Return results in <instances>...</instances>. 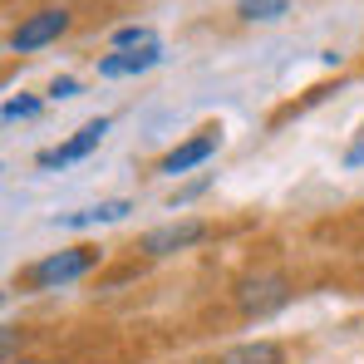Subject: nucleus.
I'll use <instances>...</instances> for the list:
<instances>
[{
  "mask_svg": "<svg viewBox=\"0 0 364 364\" xmlns=\"http://www.w3.org/2000/svg\"><path fill=\"white\" fill-rule=\"evenodd\" d=\"M74 94H79V79H69V74H60L50 84V99H74Z\"/></svg>",
  "mask_w": 364,
  "mask_h": 364,
  "instance_id": "ddd939ff",
  "label": "nucleus"
},
{
  "mask_svg": "<svg viewBox=\"0 0 364 364\" xmlns=\"http://www.w3.org/2000/svg\"><path fill=\"white\" fill-rule=\"evenodd\" d=\"M217 364H281V345H271V340H251V345L227 350Z\"/></svg>",
  "mask_w": 364,
  "mask_h": 364,
  "instance_id": "1a4fd4ad",
  "label": "nucleus"
},
{
  "mask_svg": "<svg viewBox=\"0 0 364 364\" xmlns=\"http://www.w3.org/2000/svg\"><path fill=\"white\" fill-rule=\"evenodd\" d=\"M222 148V128H202L197 138H187V143H178L163 163H158V173H168V178H178V173H187V168H202L212 153Z\"/></svg>",
  "mask_w": 364,
  "mask_h": 364,
  "instance_id": "20e7f679",
  "label": "nucleus"
},
{
  "mask_svg": "<svg viewBox=\"0 0 364 364\" xmlns=\"http://www.w3.org/2000/svg\"><path fill=\"white\" fill-rule=\"evenodd\" d=\"M10 364H40V360H10Z\"/></svg>",
  "mask_w": 364,
  "mask_h": 364,
  "instance_id": "2eb2a0df",
  "label": "nucleus"
},
{
  "mask_svg": "<svg viewBox=\"0 0 364 364\" xmlns=\"http://www.w3.org/2000/svg\"><path fill=\"white\" fill-rule=\"evenodd\" d=\"M104 133H109V119H89L74 138H64L60 148H45V153H40V168H69V163L89 158V153L104 143Z\"/></svg>",
  "mask_w": 364,
  "mask_h": 364,
  "instance_id": "7ed1b4c3",
  "label": "nucleus"
},
{
  "mask_svg": "<svg viewBox=\"0 0 364 364\" xmlns=\"http://www.w3.org/2000/svg\"><path fill=\"white\" fill-rule=\"evenodd\" d=\"M153 45H163L153 25H119L114 30V50H153Z\"/></svg>",
  "mask_w": 364,
  "mask_h": 364,
  "instance_id": "9d476101",
  "label": "nucleus"
},
{
  "mask_svg": "<svg viewBox=\"0 0 364 364\" xmlns=\"http://www.w3.org/2000/svg\"><path fill=\"white\" fill-rule=\"evenodd\" d=\"M286 10H291V0H237L242 20H281Z\"/></svg>",
  "mask_w": 364,
  "mask_h": 364,
  "instance_id": "9b49d317",
  "label": "nucleus"
},
{
  "mask_svg": "<svg viewBox=\"0 0 364 364\" xmlns=\"http://www.w3.org/2000/svg\"><path fill=\"white\" fill-rule=\"evenodd\" d=\"M40 114V99H5V109H0V119L5 123H25Z\"/></svg>",
  "mask_w": 364,
  "mask_h": 364,
  "instance_id": "f8f14e48",
  "label": "nucleus"
},
{
  "mask_svg": "<svg viewBox=\"0 0 364 364\" xmlns=\"http://www.w3.org/2000/svg\"><path fill=\"white\" fill-rule=\"evenodd\" d=\"M276 305H286V281H281V276H261V281H246L242 286V310L266 315V310H276Z\"/></svg>",
  "mask_w": 364,
  "mask_h": 364,
  "instance_id": "0eeeda50",
  "label": "nucleus"
},
{
  "mask_svg": "<svg viewBox=\"0 0 364 364\" xmlns=\"http://www.w3.org/2000/svg\"><path fill=\"white\" fill-rule=\"evenodd\" d=\"M158 60H163V45H153V50H114V55L99 60V74L104 79H133V74L153 69Z\"/></svg>",
  "mask_w": 364,
  "mask_h": 364,
  "instance_id": "423d86ee",
  "label": "nucleus"
},
{
  "mask_svg": "<svg viewBox=\"0 0 364 364\" xmlns=\"http://www.w3.org/2000/svg\"><path fill=\"white\" fill-rule=\"evenodd\" d=\"M202 222H168V227H158V232H148L143 242H138V251L143 256H173V251H182V246L202 242Z\"/></svg>",
  "mask_w": 364,
  "mask_h": 364,
  "instance_id": "39448f33",
  "label": "nucleus"
},
{
  "mask_svg": "<svg viewBox=\"0 0 364 364\" xmlns=\"http://www.w3.org/2000/svg\"><path fill=\"white\" fill-rule=\"evenodd\" d=\"M128 212H133V202L114 197V202H99V207H89V212H64L60 227H109V222H123Z\"/></svg>",
  "mask_w": 364,
  "mask_h": 364,
  "instance_id": "6e6552de",
  "label": "nucleus"
},
{
  "mask_svg": "<svg viewBox=\"0 0 364 364\" xmlns=\"http://www.w3.org/2000/svg\"><path fill=\"white\" fill-rule=\"evenodd\" d=\"M64 30H69V10L55 5V10H35L30 20H20L15 30H10V50L15 55H30V50H45V45H55Z\"/></svg>",
  "mask_w": 364,
  "mask_h": 364,
  "instance_id": "f03ea898",
  "label": "nucleus"
},
{
  "mask_svg": "<svg viewBox=\"0 0 364 364\" xmlns=\"http://www.w3.org/2000/svg\"><path fill=\"white\" fill-rule=\"evenodd\" d=\"M345 168H364V128H360V138L345 148Z\"/></svg>",
  "mask_w": 364,
  "mask_h": 364,
  "instance_id": "4468645a",
  "label": "nucleus"
},
{
  "mask_svg": "<svg viewBox=\"0 0 364 364\" xmlns=\"http://www.w3.org/2000/svg\"><path fill=\"white\" fill-rule=\"evenodd\" d=\"M94 261H99V251H89V246H74V251H55V256L35 261V266L25 271V281H30L35 291H60V286H69V281L89 276V271H94Z\"/></svg>",
  "mask_w": 364,
  "mask_h": 364,
  "instance_id": "f257e3e1",
  "label": "nucleus"
}]
</instances>
